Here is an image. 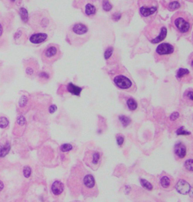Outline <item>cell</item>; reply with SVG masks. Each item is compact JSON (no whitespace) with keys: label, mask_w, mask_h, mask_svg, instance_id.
<instances>
[{"label":"cell","mask_w":193,"mask_h":202,"mask_svg":"<svg viewBox=\"0 0 193 202\" xmlns=\"http://www.w3.org/2000/svg\"><path fill=\"white\" fill-rule=\"evenodd\" d=\"M3 188H4V184H3V183H2V181L0 180V191H2V189H3Z\"/></svg>","instance_id":"cell-38"},{"label":"cell","mask_w":193,"mask_h":202,"mask_svg":"<svg viewBox=\"0 0 193 202\" xmlns=\"http://www.w3.org/2000/svg\"><path fill=\"white\" fill-rule=\"evenodd\" d=\"M10 149H11V145L8 143H6L4 145L0 144V158L5 157L9 153Z\"/></svg>","instance_id":"cell-21"},{"label":"cell","mask_w":193,"mask_h":202,"mask_svg":"<svg viewBox=\"0 0 193 202\" xmlns=\"http://www.w3.org/2000/svg\"><path fill=\"white\" fill-rule=\"evenodd\" d=\"M90 32L88 27L82 23L72 25L66 33V41L70 45L82 46L90 39Z\"/></svg>","instance_id":"cell-3"},{"label":"cell","mask_w":193,"mask_h":202,"mask_svg":"<svg viewBox=\"0 0 193 202\" xmlns=\"http://www.w3.org/2000/svg\"><path fill=\"white\" fill-rule=\"evenodd\" d=\"M177 135H183V136H187V135L191 134V132L189 131H186L184 130V127H181L179 129H177L176 131Z\"/></svg>","instance_id":"cell-30"},{"label":"cell","mask_w":193,"mask_h":202,"mask_svg":"<svg viewBox=\"0 0 193 202\" xmlns=\"http://www.w3.org/2000/svg\"><path fill=\"white\" fill-rule=\"evenodd\" d=\"M30 22L35 30L39 32L48 31L54 28V23L49 14L45 11H38L31 15Z\"/></svg>","instance_id":"cell-7"},{"label":"cell","mask_w":193,"mask_h":202,"mask_svg":"<svg viewBox=\"0 0 193 202\" xmlns=\"http://www.w3.org/2000/svg\"><path fill=\"white\" fill-rule=\"evenodd\" d=\"M31 173H32V170H31V168L30 167L27 166L23 168V175L26 178L30 177V175H31Z\"/></svg>","instance_id":"cell-33"},{"label":"cell","mask_w":193,"mask_h":202,"mask_svg":"<svg viewBox=\"0 0 193 202\" xmlns=\"http://www.w3.org/2000/svg\"><path fill=\"white\" fill-rule=\"evenodd\" d=\"M67 183L71 194L74 196L81 195L84 198H91L98 196L99 193L94 176L81 163L72 168Z\"/></svg>","instance_id":"cell-1"},{"label":"cell","mask_w":193,"mask_h":202,"mask_svg":"<svg viewBox=\"0 0 193 202\" xmlns=\"http://www.w3.org/2000/svg\"><path fill=\"white\" fill-rule=\"evenodd\" d=\"M116 141H117V144L119 146H122L124 143V138L122 134H117L116 135Z\"/></svg>","instance_id":"cell-32"},{"label":"cell","mask_w":193,"mask_h":202,"mask_svg":"<svg viewBox=\"0 0 193 202\" xmlns=\"http://www.w3.org/2000/svg\"><path fill=\"white\" fill-rule=\"evenodd\" d=\"M48 39V35L45 32H39L33 34L30 37V42L35 44H39L44 43Z\"/></svg>","instance_id":"cell-17"},{"label":"cell","mask_w":193,"mask_h":202,"mask_svg":"<svg viewBox=\"0 0 193 202\" xmlns=\"http://www.w3.org/2000/svg\"><path fill=\"white\" fill-rule=\"evenodd\" d=\"M2 33H3V28H2V24L0 23V36H2Z\"/></svg>","instance_id":"cell-39"},{"label":"cell","mask_w":193,"mask_h":202,"mask_svg":"<svg viewBox=\"0 0 193 202\" xmlns=\"http://www.w3.org/2000/svg\"><path fill=\"white\" fill-rule=\"evenodd\" d=\"M57 107L56 105H52L51 107H49V112L50 113H54V112L57 110Z\"/></svg>","instance_id":"cell-37"},{"label":"cell","mask_w":193,"mask_h":202,"mask_svg":"<svg viewBox=\"0 0 193 202\" xmlns=\"http://www.w3.org/2000/svg\"><path fill=\"white\" fill-rule=\"evenodd\" d=\"M192 89H189V90H186V92L183 94V99L186 101V103L189 106L192 105L193 102V97H192Z\"/></svg>","instance_id":"cell-23"},{"label":"cell","mask_w":193,"mask_h":202,"mask_svg":"<svg viewBox=\"0 0 193 202\" xmlns=\"http://www.w3.org/2000/svg\"><path fill=\"white\" fill-rule=\"evenodd\" d=\"M64 191V185L62 182L55 180L52 185V192L55 196L61 195Z\"/></svg>","instance_id":"cell-18"},{"label":"cell","mask_w":193,"mask_h":202,"mask_svg":"<svg viewBox=\"0 0 193 202\" xmlns=\"http://www.w3.org/2000/svg\"><path fill=\"white\" fill-rule=\"evenodd\" d=\"M139 14L148 23L152 22L156 18L158 9L156 0H138Z\"/></svg>","instance_id":"cell-8"},{"label":"cell","mask_w":193,"mask_h":202,"mask_svg":"<svg viewBox=\"0 0 193 202\" xmlns=\"http://www.w3.org/2000/svg\"><path fill=\"white\" fill-rule=\"evenodd\" d=\"M109 75L114 85L120 90L129 93H134L136 90V83L129 72L123 66H115L109 71Z\"/></svg>","instance_id":"cell-2"},{"label":"cell","mask_w":193,"mask_h":202,"mask_svg":"<svg viewBox=\"0 0 193 202\" xmlns=\"http://www.w3.org/2000/svg\"><path fill=\"white\" fill-rule=\"evenodd\" d=\"M102 6H103V9L106 11H110L112 9V5L109 2L108 0H103V3H102Z\"/></svg>","instance_id":"cell-31"},{"label":"cell","mask_w":193,"mask_h":202,"mask_svg":"<svg viewBox=\"0 0 193 202\" xmlns=\"http://www.w3.org/2000/svg\"><path fill=\"white\" fill-rule=\"evenodd\" d=\"M73 145L69 143H64L60 145V151L62 153H67L73 149Z\"/></svg>","instance_id":"cell-28"},{"label":"cell","mask_w":193,"mask_h":202,"mask_svg":"<svg viewBox=\"0 0 193 202\" xmlns=\"http://www.w3.org/2000/svg\"><path fill=\"white\" fill-rule=\"evenodd\" d=\"M140 181L142 186H143L144 189H146L148 190V191H152V190L153 189V186H152V183H151L150 182L147 181L146 179H140Z\"/></svg>","instance_id":"cell-25"},{"label":"cell","mask_w":193,"mask_h":202,"mask_svg":"<svg viewBox=\"0 0 193 202\" xmlns=\"http://www.w3.org/2000/svg\"><path fill=\"white\" fill-rule=\"evenodd\" d=\"M66 88H67L68 92L70 93L71 94L78 96V97L81 95V93H82V90H83V88L77 86V85H74V84H73L72 82H69V83L68 84Z\"/></svg>","instance_id":"cell-19"},{"label":"cell","mask_w":193,"mask_h":202,"mask_svg":"<svg viewBox=\"0 0 193 202\" xmlns=\"http://www.w3.org/2000/svg\"><path fill=\"white\" fill-rule=\"evenodd\" d=\"M168 30L164 24L150 22L144 30V36L152 44H158L166 38Z\"/></svg>","instance_id":"cell-6"},{"label":"cell","mask_w":193,"mask_h":202,"mask_svg":"<svg viewBox=\"0 0 193 202\" xmlns=\"http://www.w3.org/2000/svg\"><path fill=\"white\" fill-rule=\"evenodd\" d=\"M179 118H180V114H179V112H173V113L170 115V119L171 121H177V119H179Z\"/></svg>","instance_id":"cell-36"},{"label":"cell","mask_w":193,"mask_h":202,"mask_svg":"<svg viewBox=\"0 0 193 202\" xmlns=\"http://www.w3.org/2000/svg\"><path fill=\"white\" fill-rule=\"evenodd\" d=\"M171 25L181 36H187L191 32L193 18L191 14L186 11H177L172 16Z\"/></svg>","instance_id":"cell-4"},{"label":"cell","mask_w":193,"mask_h":202,"mask_svg":"<svg viewBox=\"0 0 193 202\" xmlns=\"http://www.w3.org/2000/svg\"><path fill=\"white\" fill-rule=\"evenodd\" d=\"M178 54L177 48L170 43L164 42L158 44L155 53V59L156 63L163 62L165 64L174 63L177 64Z\"/></svg>","instance_id":"cell-5"},{"label":"cell","mask_w":193,"mask_h":202,"mask_svg":"<svg viewBox=\"0 0 193 202\" xmlns=\"http://www.w3.org/2000/svg\"><path fill=\"white\" fill-rule=\"evenodd\" d=\"M164 8L170 11H174L180 8L182 6V0H161Z\"/></svg>","instance_id":"cell-14"},{"label":"cell","mask_w":193,"mask_h":202,"mask_svg":"<svg viewBox=\"0 0 193 202\" xmlns=\"http://www.w3.org/2000/svg\"><path fill=\"white\" fill-rule=\"evenodd\" d=\"M174 153L177 160L183 159L187 154L186 145L182 142H177L174 145Z\"/></svg>","instance_id":"cell-15"},{"label":"cell","mask_w":193,"mask_h":202,"mask_svg":"<svg viewBox=\"0 0 193 202\" xmlns=\"http://www.w3.org/2000/svg\"><path fill=\"white\" fill-rule=\"evenodd\" d=\"M27 97H26V96H23V97H21V100H20V101H19L20 107H25V106L27 105Z\"/></svg>","instance_id":"cell-35"},{"label":"cell","mask_w":193,"mask_h":202,"mask_svg":"<svg viewBox=\"0 0 193 202\" xmlns=\"http://www.w3.org/2000/svg\"><path fill=\"white\" fill-rule=\"evenodd\" d=\"M157 183H158L159 188H161V189L166 190V191L172 190L175 186L174 178L165 171H163L157 177Z\"/></svg>","instance_id":"cell-11"},{"label":"cell","mask_w":193,"mask_h":202,"mask_svg":"<svg viewBox=\"0 0 193 202\" xmlns=\"http://www.w3.org/2000/svg\"><path fill=\"white\" fill-rule=\"evenodd\" d=\"M17 124L21 127H23L26 124V119L23 116H19L17 119Z\"/></svg>","instance_id":"cell-34"},{"label":"cell","mask_w":193,"mask_h":202,"mask_svg":"<svg viewBox=\"0 0 193 202\" xmlns=\"http://www.w3.org/2000/svg\"><path fill=\"white\" fill-rule=\"evenodd\" d=\"M177 80L180 82H190L192 79L189 70L185 68H180L176 74Z\"/></svg>","instance_id":"cell-16"},{"label":"cell","mask_w":193,"mask_h":202,"mask_svg":"<svg viewBox=\"0 0 193 202\" xmlns=\"http://www.w3.org/2000/svg\"><path fill=\"white\" fill-rule=\"evenodd\" d=\"M62 52L60 46L56 44H50L43 50L42 54V60L45 64L52 65L61 57Z\"/></svg>","instance_id":"cell-10"},{"label":"cell","mask_w":193,"mask_h":202,"mask_svg":"<svg viewBox=\"0 0 193 202\" xmlns=\"http://www.w3.org/2000/svg\"><path fill=\"white\" fill-rule=\"evenodd\" d=\"M11 2H15V0H11Z\"/></svg>","instance_id":"cell-40"},{"label":"cell","mask_w":193,"mask_h":202,"mask_svg":"<svg viewBox=\"0 0 193 202\" xmlns=\"http://www.w3.org/2000/svg\"><path fill=\"white\" fill-rule=\"evenodd\" d=\"M184 167L186 170L189 171V172H192L193 171V161L192 158H189L187 161H186L184 164Z\"/></svg>","instance_id":"cell-27"},{"label":"cell","mask_w":193,"mask_h":202,"mask_svg":"<svg viewBox=\"0 0 193 202\" xmlns=\"http://www.w3.org/2000/svg\"><path fill=\"white\" fill-rule=\"evenodd\" d=\"M102 156L103 153L99 149H88L84 155V163L93 170H97L102 163Z\"/></svg>","instance_id":"cell-9"},{"label":"cell","mask_w":193,"mask_h":202,"mask_svg":"<svg viewBox=\"0 0 193 202\" xmlns=\"http://www.w3.org/2000/svg\"><path fill=\"white\" fill-rule=\"evenodd\" d=\"M49 70L50 69H48V70H42V71L39 72V73L38 74V76H39L41 81L48 82L51 79V78L52 77V75H53V71L52 70L50 72Z\"/></svg>","instance_id":"cell-20"},{"label":"cell","mask_w":193,"mask_h":202,"mask_svg":"<svg viewBox=\"0 0 193 202\" xmlns=\"http://www.w3.org/2000/svg\"><path fill=\"white\" fill-rule=\"evenodd\" d=\"M104 58L107 64L110 66L115 65L119 62L120 57L117 51H115L113 47L110 46L106 48L104 52Z\"/></svg>","instance_id":"cell-12"},{"label":"cell","mask_w":193,"mask_h":202,"mask_svg":"<svg viewBox=\"0 0 193 202\" xmlns=\"http://www.w3.org/2000/svg\"><path fill=\"white\" fill-rule=\"evenodd\" d=\"M119 119L124 128L128 127L131 122V119H130L129 117H128V116H126V115H119Z\"/></svg>","instance_id":"cell-24"},{"label":"cell","mask_w":193,"mask_h":202,"mask_svg":"<svg viewBox=\"0 0 193 202\" xmlns=\"http://www.w3.org/2000/svg\"><path fill=\"white\" fill-rule=\"evenodd\" d=\"M177 192L181 195H187L192 191V186L189 181L185 179H179L174 186Z\"/></svg>","instance_id":"cell-13"},{"label":"cell","mask_w":193,"mask_h":202,"mask_svg":"<svg viewBox=\"0 0 193 202\" xmlns=\"http://www.w3.org/2000/svg\"><path fill=\"white\" fill-rule=\"evenodd\" d=\"M9 121L6 117H0V128H6L8 125Z\"/></svg>","instance_id":"cell-29"},{"label":"cell","mask_w":193,"mask_h":202,"mask_svg":"<svg viewBox=\"0 0 193 202\" xmlns=\"http://www.w3.org/2000/svg\"><path fill=\"white\" fill-rule=\"evenodd\" d=\"M20 15H21V18L22 20L24 23H27V21L29 20V16H28V12L26 10V8H21L20 9Z\"/></svg>","instance_id":"cell-26"},{"label":"cell","mask_w":193,"mask_h":202,"mask_svg":"<svg viewBox=\"0 0 193 202\" xmlns=\"http://www.w3.org/2000/svg\"><path fill=\"white\" fill-rule=\"evenodd\" d=\"M126 104H127V107H128V109L131 110V111H134V110H136V109H137V107H138V104L136 103V101L132 97H130L127 100V101H126Z\"/></svg>","instance_id":"cell-22"}]
</instances>
